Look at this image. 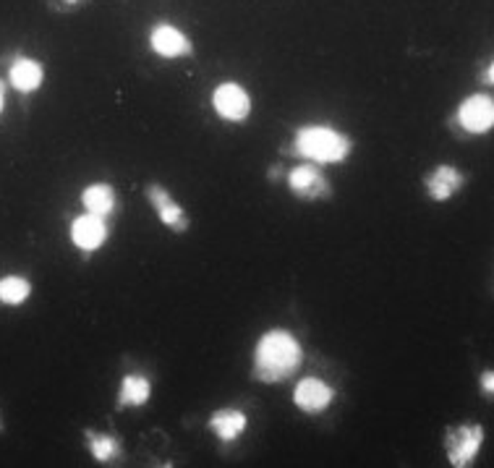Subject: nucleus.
<instances>
[{"label": "nucleus", "instance_id": "17", "mask_svg": "<svg viewBox=\"0 0 494 468\" xmlns=\"http://www.w3.org/2000/svg\"><path fill=\"white\" fill-rule=\"evenodd\" d=\"M29 283L19 277V275H8V277H3L0 280V301L3 304H11V307H16V304H24L26 298H29Z\"/></svg>", "mask_w": 494, "mask_h": 468}, {"label": "nucleus", "instance_id": "19", "mask_svg": "<svg viewBox=\"0 0 494 468\" xmlns=\"http://www.w3.org/2000/svg\"><path fill=\"white\" fill-rule=\"evenodd\" d=\"M3 105H5V98H3V84H0V113H3Z\"/></svg>", "mask_w": 494, "mask_h": 468}, {"label": "nucleus", "instance_id": "2", "mask_svg": "<svg viewBox=\"0 0 494 468\" xmlns=\"http://www.w3.org/2000/svg\"><path fill=\"white\" fill-rule=\"evenodd\" d=\"M291 152L314 165H337L351 157L354 141L327 123H306L293 134Z\"/></svg>", "mask_w": 494, "mask_h": 468}, {"label": "nucleus", "instance_id": "13", "mask_svg": "<svg viewBox=\"0 0 494 468\" xmlns=\"http://www.w3.org/2000/svg\"><path fill=\"white\" fill-rule=\"evenodd\" d=\"M246 427H249V419L241 409H220L210 416V430L215 432L220 442H236Z\"/></svg>", "mask_w": 494, "mask_h": 468}, {"label": "nucleus", "instance_id": "14", "mask_svg": "<svg viewBox=\"0 0 494 468\" xmlns=\"http://www.w3.org/2000/svg\"><path fill=\"white\" fill-rule=\"evenodd\" d=\"M81 202H84L87 213L105 217L116 210V192H113V186H110V183H92V186H87V189H84Z\"/></svg>", "mask_w": 494, "mask_h": 468}, {"label": "nucleus", "instance_id": "9", "mask_svg": "<svg viewBox=\"0 0 494 468\" xmlns=\"http://www.w3.org/2000/svg\"><path fill=\"white\" fill-rule=\"evenodd\" d=\"M463 186H466V173H460L455 165H448V162L437 165L432 173L424 176V189H427L429 199H435V202L453 199L458 192H463Z\"/></svg>", "mask_w": 494, "mask_h": 468}, {"label": "nucleus", "instance_id": "20", "mask_svg": "<svg viewBox=\"0 0 494 468\" xmlns=\"http://www.w3.org/2000/svg\"><path fill=\"white\" fill-rule=\"evenodd\" d=\"M66 3H68V5H74V3H79V0H66Z\"/></svg>", "mask_w": 494, "mask_h": 468}, {"label": "nucleus", "instance_id": "15", "mask_svg": "<svg viewBox=\"0 0 494 468\" xmlns=\"http://www.w3.org/2000/svg\"><path fill=\"white\" fill-rule=\"evenodd\" d=\"M42 77H45L42 66L32 58H19L11 66V74H8L11 84H14L19 92H35L42 84Z\"/></svg>", "mask_w": 494, "mask_h": 468}, {"label": "nucleus", "instance_id": "18", "mask_svg": "<svg viewBox=\"0 0 494 468\" xmlns=\"http://www.w3.org/2000/svg\"><path fill=\"white\" fill-rule=\"evenodd\" d=\"M481 390L487 392V395H494V374L492 369H487L481 374Z\"/></svg>", "mask_w": 494, "mask_h": 468}, {"label": "nucleus", "instance_id": "6", "mask_svg": "<svg viewBox=\"0 0 494 468\" xmlns=\"http://www.w3.org/2000/svg\"><path fill=\"white\" fill-rule=\"evenodd\" d=\"M212 108L222 120L241 123V120L252 116V98L236 81H222L212 92Z\"/></svg>", "mask_w": 494, "mask_h": 468}, {"label": "nucleus", "instance_id": "10", "mask_svg": "<svg viewBox=\"0 0 494 468\" xmlns=\"http://www.w3.org/2000/svg\"><path fill=\"white\" fill-rule=\"evenodd\" d=\"M333 398H335V390L319 377H304L293 390V403L304 413H322L333 403Z\"/></svg>", "mask_w": 494, "mask_h": 468}, {"label": "nucleus", "instance_id": "4", "mask_svg": "<svg viewBox=\"0 0 494 468\" xmlns=\"http://www.w3.org/2000/svg\"><path fill=\"white\" fill-rule=\"evenodd\" d=\"M285 181H288L291 194L298 196V199H306V202H319V199H330L333 196L330 181L316 168L314 162H301L296 168H291Z\"/></svg>", "mask_w": 494, "mask_h": 468}, {"label": "nucleus", "instance_id": "5", "mask_svg": "<svg viewBox=\"0 0 494 468\" xmlns=\"http://www.w3.org/2000/svg\"><path fill=\"white\" fill-rule=\"evenodd\" d=\"M455 120H458V126H460L466 134H474V137H481V134L492 131L494 126L492 98L484 95V92L468 95V98L460 102V108H458V113H455Z\"/></svg>", "mask_w": 494, "mask_h": 468}, {"label": "nucleus", "instance_id": "8", "mask_svg": "<svg viewBox=\"0 0 494 468\" xmlns=\"http://www.w3.org/2000/svg\"><path fill=\"white\" fill-rule=\"evenodd\" d=\"M147 199H149V204L155 207L160 223H162L168 231H173V234H186V228H189L186 210H183L179 202L170 196V192H168L165 186L149 183V186H147Z\"/></svg>", "mask_w": 494, "mask_h": 468}, {"label": "nucleus", "instance_id": "7", "mask_svg": "<svg viewBox=\"0 0 494 468\" xmlns=\"http://www.w3.org/2000/svg\"><path fill=\"white\" fill-rule=\"evenodd\" d=\"M149 47H152V53H158L160 58L165 60L194 56V42L186 37L179 26H173V24H158L149 32Z\"/></svg>", "mask_w": 494, "mask_h": 468}, {"label": "nucleus", "instance_id": "1", "mask_svg": "<svg viewBox=\"0 0 494 468\" xmlns=\"http://www.w3.org/2000/svg\"><path fill=\"white\" fill-rule=\"evenodd\" d=\"M304 364V348L291 330L273 328L262 332L252 353V374L264 385L291 380Z\"/></svg>", "mask_w": 494, "mask_h": 468}, {"label": "nucleus", "instance_id": "16", "mask_svg": "<svg viewBox=\"0 0 494 468\" xmlns=\"http://www.w3.org/2000/svg\"><path fill=\"white\" fill-rule=\"evenodd\" d=\"M87 445H89V452L95 455V461H99V463H110L123 452L118 437H113L108 432H87Z\"/></svg>", "mask_w": 494, "mask_h": 468}, {"label": "nucleus", "instance_id": "12", "mask_svg": "<svg viewBox=\"0 0 494 468\" xmlns=\"http://www.w3.org/2000/svg\"><path fill=\"white\" fill-rule=\"evenodd\" d=\"M149 398H152V382H149L144 374L131 371V374H126V377L120 380V390L116 406H118L120 411L141 409V406L149 403Z\"/></svg>", "mask_w": 494, "mask_h": 468}, {"label": "nucleus", "instance_id": "3", "mask_svg": "<svg viewBox=\"0 0 494 468\" xmlns=\"http://www.w3.org/2000/svg\"><path fill=\"white\" fill-rule=\"evenodd\" d=\"M484 448V427L481 424H463L453 427L445 434V455L455 468H468Z\"/></svg>", "mask_w": 494, "mask_h": 468}, {"label": "nucleus", "instance_id": "11", "mask_svg": "<svg viewBox=\"0 0 494 468\" xmlns=\"http://www.w3.org/2000/svg\"><path fill=\"white\" fill-rule=\"evenodd\" d=\"M105 238H108V225L99 215L87 213V215L77 217L71 225V241L79 246L81 252H95L105 244Z\"/></svg>", "mask_w": 494, "mask_h": 468}]
</instances>
